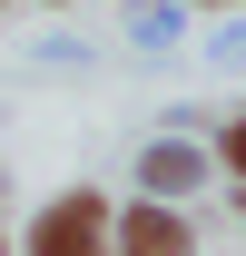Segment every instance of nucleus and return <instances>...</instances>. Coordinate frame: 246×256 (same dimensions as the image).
Returning a JSON list of instances; mask_svg holds the SVG:
<instances>
[{
  "label": "nucleus",
  "instance_id": "nucleus-3",
  "mask_svg": "<svg viewBox=\"0 0 246 256\" xmlns=\"http://www.w3.org/2000/svg\"><path fill=\"white\" fill-rule=\"evenodd\" d=\"M138 178H148V197H187V188H197V178H207V158L168 138V148H148V158H138Z\"/></svg>",
  "mask_w": 246,
  "mask_h": 256
},
{
  "label": "nucleus",
  "instance_id": "nucleus-1",
  "mask_svg": "<svg viewBox=\"0 0 246 256\" xmlns=\"http://www.w3.org/2000/svg\"><path fill=\"white\" fill-rule=\"evenodd\" d=\"M98 236H108V207H98L89 188H69V197H50V207H40L30 256H79V246H98Z\"/></svg>",
  "mask_w": 246,
  "mask_h": 256
},
{
  "label": "nucleus",
  "instance_id": "nucleus-6",
  "mask_svg": "<svg viewBox=\"0 0 246 256\" xmlns=\"http://www.w3.org/2000/svg\"><path fill=\"white\" fill-rule=\"evenodd\" d=\"M207 10H226V0H207Z\"/></svg>",
  "mask_w": 246,
  "mask_h": 256
},
{
  "label": "nucleus",
  "instance_id": "nucleus-2",
  "mask_svg": "<svg viewBox=\"0 0 246 256\" xmlns=\"http://www.w3.org/2000/svg\"><path fill=\"white\" fill-rule=\"evenodd\" d=\"M118 256H197V236H187V217H168V207H128L118 217Z\"/></svg>",
  "mask_w": 246,
  "mask_h": 256
},
{
  "label": "nucleus",
  "instance_id": "nucleus-4",
  "mask_svg": "<svg viewBox=\"0 0 246 256\" xmlns=\"http://www.w3.org/2000/svg\"><path fill=\"white\" fill-rule=\"evenodd\" d=\"M216 158L236 168V188H246V118H226V138H216Z\"/></svg>",
  "mask_w": 246,
  "mask_h": 256
},
{
  "label": "nucleus",
  "instance_id": "nucleus-5",
  "mask_svg": "<svg viewBox=\"0 0 246 256\" xmlns=\"http://www.w3.org/2000/svg\"><path fill=\"white\" fill-rule=\"evenodd\" d=\"M79 256H108V246H79Z\"/></svg>",
  "mask_w": 246,
  "mask_h": 256
}]
</instances>
